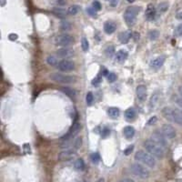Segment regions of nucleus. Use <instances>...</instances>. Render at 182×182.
Wrapping results in <instances>:
<instances>
[{
	"mask_svg": "<svg viewBox=\"0 0 182 182\" xmlns=\"http://www.w3.org/2000/svg\"><path fill=\"white\" fill-rule=\"evenodd\" d=\"M161 113L167 120L172 121L176 124L182 126V110L180 108L165 106L162 108Z\"/></svg>",
	"mask_w": 182,
	"mask_h": 182,
	"instance_id": "f257e3e1",
	"label": "nucleus"
},
{
	"mask_svg": "<svg viewBox=\"0 0 182 182\" xmlns=\"http://www.w3.org/2000/svg\"><path fill=\"white\" fill-rule=\"evenodd\" d=\"M144 148L146 149L147 152H149L150 155L157 157V158H163L165 156V150L162 147H160L156 142H154L151 138L147 139L144 142Z\"/></svg>",
	"mask_w": 182,
	"mask_h": 182,
	"instance_id": "f03ea898",
	"label": "nucleus"
},
{
	"mask_svg": "<svg viewBox=\"0 0 182 182\" xmlns=\"http://www.w3.org/2000/svg\"><path fill=\"white\" fill-rule=\"evenodd\" d=\"M134 158H135L136 161L140 162V163H142L143 165H145L149 168H154L157 164L156 158L152 155H150L149 152H146L144 150L137 151Z\"/></svg>",
	"mask_w": 182,
	"mask_h": 182,
	"instance_id": "7ed1b4c3",
	"label": "nucleus"
},
{
	"mask_svg": "<svg viewBox=\"0 0 182 182\" xmlns=\"http://www.w3.org/2000/svg\"><path fill=\"white\" fill-rule=\"evenodd\" d=\"M130 172L135 175L136 177L142 179V180H146L150 176V172L149 170L143 166L140 163H134L130 166Z\"/></svg>",
	"mask_w": 182,
	"mask_h": 182,
	"instance_id": "20e7f679",
	"label": "nucleus"
},
{
	"mask_svg": "<svg viewBox=\"0 0 182 182\" xmlns=\"http://www.w3.org/2000/svg\"><path fill=\"white\" fill-rule=\"evenodd\" d=\"M140 11V7L138 6H130L126 9L124 13V20L129 26H132L137 20V16Z\"/></svg>",
	"mask_w": 182,
	"mask_h": 182,
	"instance_id": "39448f33",
	"label": "nucleus"
},
{
	"mask_svg": "<svg viewBox=\"0 0 182 182\" xmlns=\"http://www.w3.org/2000/svg\"><path fill=\"white\" fill-rule=\"evenodd\" d=\"M49 78L56 83L59 84H70V83H75L77 78L73 76H69V75H65L62 73H52Z\"/></svg>",
	"mask_w": 182,
	"mask_h": 182,
	"instance_id": "423d86ee",
	"label": "nucleus"
},
{
	"mask_svg": "<svg viewBox=\"0 0 182 182\" xmlns=\"http://www.w3.org/2000/svg\"><path fill=\"white\" fill-rule=\"evenodd\" d=\"M74 42H75L74 37L69 34L58 35L55 39L56 45L58 47H62V48H68V47L71 46Z\"/></svg>",
	"mask_w": 182,
	"mask_h": 182,
	"instance_id": "0eeeda50",
	"label": "nucleus"
},
{
	"mask_svg": "<svg viewBox=\"0 0 182 182\" xmlns=\"http://www.w3.org/2000/svg\"><path fill=\"white\" fill-rule=\"evenodd\" d=\"M77 155V149H68L58 153L57 159L59 161H68L72 159Z\"/></svg>",
	"mask_w": 182,
	"mask_h": 182,
	"instance_id": "6e6552de",
	"label": "nucleus"
},
{
	"mask_svg": "<svg viewBox=\"0 0 182 182\" xmlns=\"http://www.w3.org/2000/svg\"><path fill=\"white\" fill-rule=\"evenodd\" d=\"M57 68L61 72H71L75 69V64L71 60L64 59V60L59 61L57 65Z\"/></svg>",
	"mask_w": 182,
	"mask_h": 182,
	"instance_id": "1a4fd4ad",
	"label": "nucleus"
},
{
	"mask_svg": "<svg viewBox=\"0 0 182 182\" xmlns=\"http://www.w3.org/2000/svg\"><path fill=\"white\" fill-rule=\"evenodd\" d=\"M151 139L156 142L157 144H158L160 147H162L163 149L167 148L168 146V142H167V137L161 133V132H158V131H155L152 136H151Z\"/></svg>",
	"mask_w": 182,
	"mask_h": 182,
	"instance_id": "9d476101",
	"label": "nucleus"
},
{
	"mask_svg": "<svg viewBox=\"0 0 182 182\" xmlns=\"http://www.w3.org/2000/svg\"><path fill=\"white\" fill-rule=\"evenodd\" d=\"M81 130V124L79 122H75L72 127L70 128V130H68V132L62 137L63 140H70L71 138H73L75 136L78 135V133Z\"/></svg>",
	"mask_w": 182,
	"mask_h": 182,
	"instance_id": "9b49d317",
	"label": "nucleus"
},
{
	"mask_svg": "<svg viewBox=\"0 0 182 182\" xmlns=\"http://www.w3.org/2000/svg\"><path fill=\"white\" fill-rule=\"evenodd\" d=\"M161 133L168 139H172L176 137V130L170 124H164L161 128Z\"/></svg>",
	"mask_w": 182,
	"mask_h": 182,
	"instance_id": "f8f14e48",
	"label": "nucleus"
},
{
	"mask_svg": "<svg viewBox=\"0 0 182 182\" xmlns=\"http://www.w3.org/2000/svg\"><path fill=\"white\" fill-rule=\"evenodd\" d=\"M136 94L139 101H145L147 99V87L145 85H138L136 89Z\"/></svg>",
	"mask_w": 182,
	"mask_h": 182,
	"instance_id": "ddd939ff",
	"label": "nucleus"
},
{
	"mask_svg": "<svg viewBox=\"0 0 182 182\" xmlns=\"http://www.w3.org/2000/svg\"><path fill=\"white\" fill-rule=\"evenodd\" d=\"M157 9L155 8V6L151 4L148 5L147 6V9H146V12H145V17L147 18V20L149 21H151L155 18L156 17Z\"/></svg>",
	"mask_w": 182,
	"mask_h": 182,
	"instance_id": "4468645a",
	"label": "nucleus"
},
{
	"mask_svg": "<svg viewBox=\"0 0 182 182\" xmlns=\"http://www.w3.org/2000/svg\"><path fill=\"white\" fill-rule=\"evenodd\" d=\"M56 55H57V56L66 59L68 57L72 56L74 55V51L72 49L68 48H60L56 51Z\"/></svg>",
	"mask_w": 182,
	"mask_h": 182,
	"instance_id": "2eb2a0df",
	"label": "nucleus"
},
{
	"mask_svg": "<svg viewBox=\"0 0 182 182\" xmlns=\"http://www.w3.org/2000/svg\"><path fill=\"white\" fill-rule=\"evenodd\" d=\"M165 63V57L164 56H157L155 59L151 60L150 62V68H154V69H157L160 68Z\"/></svg>",
	"mask_w": 182,
	"mask_h": 182,
	"instance_id": "dca6fc26",
	"label": "nucleus"
},
{
	"mask_svg": "<svg viewBox=\"0 0 182 182\" xmlns=\"http://www.w3.org/2000/svg\"><path fill=\"white\" fill-rule=\"evenodd\" d=\"M52 12L56 17H60V18H65L68 15H69L68 11L65 8H62V7H54Z\"/></svg>",
	"mask_w": 182,
	"mask_h": 182,
	"instance_id": "f3484780",
	"label": "nucleus"
},
{
	"mask_svg": "<svg viewBox=\"0 0 182 182\" xmlns=\"http://www.w3.org/2000/svg\"><path fill=\"white\" fill-rule=\"evenodd\" d=\"M132 37V32L130 30H127V31H124L122 33L119 34V41L122 43V44H127L129 43V41L130 40V38Z\"/></svg>",
	"mask_w": 182,
	"mask_h": 182,
	"instance_id": "a211bd4d",
	"label": "nucleus"
},
{
	"mask_svg": "<svg viewBox=\"0 0 182 182\" xmlns=\"http://www.w3.org/2000/svg\"><path fill=\"white\" fill-rule=\"evenodd\" d=\"M60 90L65 94L67 95L68 97L71 98V99H75L77 97V91L71 87H62L60 88Z\"/></svg>",
	"mask_w": 182,
	"mask_h": 182,
	"instance_id": "6ab92c4d",
	"label": "nucleus"
},
{
	"mask_svg": "<svg viewBox=\"0 0 182 182\" xmlns=\"http://www.w3.org/2000/svg\"><path fill=\"white\" fill-rule=\"evenodd\" d=\"M117 29V26L113 22H106L104 25V31L107 35L113 34Z\"/></svg>",
	"mask_w": 182,
	"mask_h": 182,
	"instance_id": "aec40b11",
	"label": "nucleus"
},
{
	"mask_svg": "<svg viewBox=\"0 0 182 182\" xmlns=\"http://www.w3.org/2000/svg\"><path fill=\"white\" fill-rule=\"evenodd\" d=\"M128 56H129V53H128V51L121 49V50H118V51L117 52V55H116V60H117L118 62L121 63V62H124V61L128 58Z\"/></svg>",
	"mask_w": 182,
	"mask_h": 182,
	"instance_id": "412c9836",
	"label": "nucleus"
},
{
	"mask_svg": "<svg viewBox=\"0 0 182 182\" xmlns=\"http://www.w3.org/2000/svg\"><path fill=\"white\" fill-rule=\"evenodd\" d=\"M135 133H136V130H135V129H134L133 127H131V126H127V127H125L124 130H123V135H124L125 137L128 138V139L132 138V137H134Z\"/></svg>",
	"mask_w": 182,
	"mask_h": 182,
	"instance_id": "4be33fe9",
	"label": "nucleus"
},
{
	"mask_svg": "<svg viewBox=\"0 0 182 182\" xmlns=\"http://www.w3.org/2000/svg\"><path fill=\"white\" fill-rule=\"evenodd\" d=\"M120 111L118 107L115 106H111L107 109V115L111 118H117L119 117Z\"/></svg>",
	"mask_w": 182,
	"mask_h": 182,
	"instance_id": "5701e85b",
	"label": "nucleus"
},
{
	"mask_svg": "<svg viewBox=\"0 0 182 182\" xmlns=\"http://www.w3.org/2000/svg\"><path fill=\"white\" fill-rule=\"evenodd\" d=\"M74 168L78 170V171H83L86 168L85 162L83 160V158H78L76 159V161L74 162Z\"/></svg>",
	"mask_w": 182,
	"mask_h": 182,
	"instance_id": "b1692460",
	"label": "nucleus"
},
{
	"mask_svg": "<svg viewBox=\"0 0 182 182\" xmlns=\"http://www.w3.org/2000/svg\"><path fill=\"white\" fill-rule=\"evenodd\" d=\"M125 117L128 120H133L136 118V111L133 108H128L125 111Z\"/></svg>",
	"mask_w": 182,
	"mask_h": 182,
	"instance_id": "393cba45",
	"label": "nucleus"
},
{
	"mask_svg": "<svg viewBox=\"0 0 182 182\" xmlns=\"http://www.w3.org/2000/svg\"><path fill=\"white\" fill-rule=\"evenodd\" d=\"M47 63H48L49 66H51V67H55V66H57L59 62H58L57 58H56L55 56L50 55V56H48L47 57Z\"/></svg>",
	"mask_w": 182,
	"mask_h": 182,
	"instance_id": "a878e982",
	"label": "nucleus"
},
{
	"mask_svg": "<svg viewBox=\"0 0 182 182\" xmlns=\"http://www.w3.org/2000/svg\"><path fill=\"white\" fill-rule=\"evenodd\" d=\"M158 96H159V94L157 92L154 93L152 95V97L150 99V101H149V108L150 109H152V108H154L156 106L157 103V100H158Z\"/></svg>",
	"mask_w": 182,
	"mask_h": 182,
	"instance_id": "bb28decb",
	"label": "nucleus"
},
{
	"mask_svg": "<svg viewBox=\"0 0 182 182\" xmlns=\"http://www.w3.org/2000/svg\"><path fill=\"white\" fill-rule=\"evenodd\" d=\"M168 4L167 2H162L157 6V11L159 13H164L168 10Z\"/></svg>",
	"mask_w": 182,
	"mask_h": 182,
	"instance_id": "cd10ccee",
	"label": "nucleus"
},
{
	"mask_svg": "<svg viewBox=\"0 0 182 182\" xmlns=\"http://www.w3.org/2000/svg\"><path fill=\"white\" fill-rule=\"evenodd\" d=\"M68 14H69V15L75 16V15L78 14V11H79V6H78V5H73V6H71L68 9Z\"/></svg>",
	"mask_w": 182,
	"mask_h": 182,
	"instance_id": "c85d7f7f",
	"label": "nucleus"
},
{
	"mask_svg": "<svg viewBox=\"0 0 182 182\" xmlns=\"http://www.w3.org/2000/svg\"><path fill=\"white\" fill-rule=\"evenodd\" d=\"M81 47H82V49L83 51H87L88 48H89V44H88V41L86 37H83L81 39Z\"/></svg>",
	"mask_w": 182,
	"mask_h": 182,
	"instance_id": "c756f323",
	"label": "nucleus"
},
{
	"mask_svg": "<svg viewBox=\"0 0 182 182\" xmlns=\"http://www.w3.org/2000/svg\"><path fill=\"white\" fill-rule=\"evenodd\" d=\"M60 28L64 31H68V30H70L71 28V24L68 22V21H62L60 23Z\"/></svg>",
	"mask_w": 182,
	"mask_h": 182,
	"instance_id": "7c9ffc66",
	"label": "nucleus"
},
{
	"mask_svg": "<svg viewBox=\"0 0 182 182\" xmlns=\"http://www.w3.org/2000/svg\"><path fill=\"white\" fill-rule=\"evenodd\" d=\"M93 100H94V96H93L92 92H88L87 94V96H86V102H87V104L88 105V106L92 105Z\"/></svg>",
	"mask_w": 182,
	"mask_h": 182,
	"instance_id": "2f4dec72",
	"label": "nucleus"
},
{
	"mask_svg": "<svg viewBox=\"0 0 182 182\" xmlns=\"http://www.w3.org/2000/svg\"><path fill=\"white\" fill-rule=\"evenodd\" d=\"M90 159H91V161L94 164H98L99 162V160H100V156H99V153H93L90 156Z\"/></svg>",
	"mask_w": 182,
	"mask_h": 182,
	"instance_id": "473e14b6",
	"label": "nucleus"
},
{
	"mask_svg": "<svg viewBox=\"0 0 182 182\" xmlns=\"http://www.w3.org/2000/svg\"><path fill=\"white\" fill-rule=\"evenodd\" d=\"M159 36V32L157 30H151L149 34V37L151 40H156Z\"/></svg>",
	"mask_w": 182,
	"mask_h": 182,
	"instance_id": "72a5a7b5",
	"label": "nucleus"
},
{
	"mask_svg": "<svg viewBox=\"0 0 182 182\" xmlns=\"http://www.w3.org/2000/svg\"><path fill=\"white\" fill-rule=\"evenodd\" d=\"M173 100L175 101V103L178 105V106L182 110V98L180 96H174Z\"/></svg>",
	"mask_w": 182,
	"mask_h": 182,
	"instance_id": "f704fd0d",
	"label": "nucleus"
},
{
	"mask_svg": "<svg viewBox=\"0 0 182 182\" xmlns=\"http://www.w3.org/2000/svg\"><path fill=\"white\" fill-rule=\"evenodd\" d=\"M92 7L96 10V11H99L100 9H101V4H100V2H99V1H94L93 3H92Z\"/></svg>",
	"mask_w": 182,
	"mask_h": 182,
	"instance_id": "c9c22d12",
	"label": "nucleus"
},
{
	"mask_svg": "<svg viewBox=\"0 0 182 182\" xmlns=\"http://www.w3.org/2000/svg\"><path fill=\"white\" fill-rule=\"evenodd\" d=\"M116 79H117V75H116L115 73H109V74L107 75V80H108L109 83L115 82Z\"/></svg>",
	"mask_w": 182,
	"mask_h": 182,
	"instance_id": "e433bc0d",
	"label": "nucleus"
},
{
	"mask_svg": "<svg viewBox=\"0 0 182 182\" xmlns=\"http://www.w3.org/2000/svg\"><path fill=\"white\" fill-rule=\"evenodd\" d=\"M81 145H82V138L81 137L76 138V140L74 141V148L76 149H79L81 147Z\"/></svg>",
	"mask_w": 182,
	"mask_h": 182,
	"instance_id": "4c0bfd02",
	"label": "nucleus"
},
{
	"mask_svg": "<svg viewBox=\"0 0 182 182\" xmlns=\"http://www.w3.org/2000/svg\"><path fill=\"white\" fill-rule=\"evenodd\" d=\"M87 14H88L89 16H91V17H96V16H97V11H96L93 7H88V8L87 9Z\"/></svg>",
	"mask_w": 182,
	"mask_h": 182,
	"instance_id": "58836bf2",
	"label": "nucleus"
},
{
	"mask_svg": "<svg viewBox=\"0 0 182 182\" xmlns=\"http://www.w3.org/2000/svg\"><path fill=\"white\" fill-rule=\"evenodd\" d=\"M101 81H102V79H101L100 77H97V78H95L92 80V85L95 86V87H98L101 83Z\"/></svg>",
	"mask_w": 182,
	"mask_h": 182,
	"instance_id": "ea45409f",
	"label": "nucleus"
},
{
	"mask_svg": "<svg viewBox=\"0 0 182 182\" xmlns=\"http://www.w3.org/2000/svg\"><path fill=\"white\" fill-rule=\"evenodd\" d=\"M133 149H134V145L128 147V148L124 150V154H125L126 156H129V155L131 154V152L133 151Z\"/></svg>",
	"mask_w": 182,
	"mask_h": 182,
	"instance_id": "a19ab883",
	"label": "nucleus"
},
{
	"mask_svg": "<svg viewBox=\"0 0 182 182\" xmlns=\"http://www.w3.org/2000/svg\"><path fill=\"white\" fill-rule=\"evenodd\" d=\"M157 120V118L156 116H155V117H152V118H150V119L147 122V125H148V126H151V125H153V124L156 123Z\"/></svg>",
	"mask_w": 182,
	"mask_h": 182,
	"instance_id": "79ce46f5",
	"label": "nucleus"
},
{
	"mask_svg": "<svg viewBox=\"0 0 182 182\" xmlns=\"http://www.w3.org/2000/svg\"><path fill=\"white\" fill-rule=\"evenodd\" d=\"M176 35L179 36V37L182 36V23L180 25H179L178 27L176 28Z\"/></svg>",
	"mask_w": 182,
	"mask_h": 182,
	"instance_id": "37998d69",
	"label": "nucleus"
},
{
	"mask_svg": "<svg viewBox=\"0 0 182 182\" xmlns=\"http://www.w3.org/2000/svg\"><path fill=\"white\" fill-rule=\"evenodd\" d=\"M109 134H110V130H108L107 128H104L103 130H102V134H101L102 137H107Z\"/></svg>",
	"mask_w": 182,
	"mask_h": 182,
	"instance_id": "c03bdc74",
	"label": "nucleus"
},
{
	"mask_svg": "<svg viewBox=\"0 0 182 182\" xmlns=\"http://www.w3.org/2000/svg\"><path fill=\"white\" fill-rule=\"evenodd\" d=\"M106 55L111 56V55L114 53V48H113V47H108V48L106 49Z\"/></svg>",
	"mask_w": 182,
	"mask_h": 182,
	"instance_id": "a18cd8bd",
	"label": "nucleus"
},
{
	"mask_svg": "<svg viewBox=\"0 0 182 182\" xmlns=\"http://www.w3.org/2000/svg\"><path fill=\"white\" fill-rule=\"evenodd\" d=\"M56 2L57 3L58 6H65L67 3V0H56Z\"/></svg>",
	"mask_w": 182,
	"mask_h": 182,
	"instance_id": "49530a36",
	"label": "nucleus"
},
{
	"mask_svg": "<svg viewBox=\"0 0 182 182\" xmlns=\"http://www.w3.org/2000/svg\"><path fill=\"white\" fill-rule=\"evenodd\" d=\"M9 38H10L11 40H17V35L11 34V35L9 36Z\"/></svg>",
	"mask_w": 182,
	"mask_h": 182,
	"instance_id": "de8ad7c7",
	"label": "nucleus"
},
{
	"mask_svg": "<svg viewBox=\"0 0 182 182\" xmlns=\"http://www.w3.org/2000/svg\"><path fill=\"white\" fill-rule=\"evenodd\" d=\"M110 2V5L112 6H116L117 5H118V0H111V1H109Z\"/></svg>",
	"mask_w": 182,
	"mask_h": 182,
	"instance_id": "09e8293b",
	"label": "nucleus"
},
{
	"mask_svg": "<svg viewBox=\"0 0 182 182\" xmlns=\"http://www.w3.org/2000/svg\"><path fill=\"white\" fill-rule=\"evenodd\" d=\"M176 17L180 20H182V12H179L177 15H176Z\"/></svg>",
	"mask_w": 182,
	"mask_h": 182,
	"instance_id": "8fccbe9b",
	"label": "nucleus"
},
{
	"mask_svg": "<svg viewBox=\"0 0 182 182\" xmlns=\"http://www.w3.org/2000/svg\"><path fill=\"white\" fill-rule=\"evenodd\" d=\"M119 182H135L133 180H131V179H124V180H120Z\"/></svg>",
	"mask_w": 182,
	"mask_h": 182,
	"instance_id": "3c124183",
	"label": "nucleus"
},
{
	"mask_svg": "<svg viewBox=\"0 0 182 182\" xmlns=\"http://www.w3.org/2000/svg\"><path fill=\"white\" fill-rule=\"evenodd\" d=\"M179 93H180V96L182 98V86L179 87Z\"/></svg>",
	"mask_w": 182,
	"mask_h": 182,
	"instance_id": "603ef678",
	"label": "nucleus"
},
{
	"mask_svg": "<svg viewBox=\"0 0 182 182\" xmlns=\"http://www.w3.org/2000/svg\"><path fill=\"white\" fill-rule=\"evenodd\" d=\"M6 5V0H1V6H4Z\"/></svg>",
	"mask_w": 182,
	"mask_h": 182,
	"instance_id": "864d4df0",
	"label": "nucleus"
},
{
	"mask_svg": "<svg viewBox=\"0 0 182 182\" xmlns=\"http://www.w3.org/2000/svg\"><path fill=\"white\" fill-rule=\"evenodd\" d=\"M127 1H128L129 3H133V2H134L135 0H127Z\"/></svg>",
	"mask_w": 182,
	"mask_h": 182,
	"instance_id": "5fc2aeb1",
	"label": "nucleus"
},
{
	"mask_svg": "<svg viewBox=\"0 0 182 182\" xmlns=\"http://www.w3.org/2000/svg\"><path fill=\"white\" fill-rule=\"evenodd\" d=\"M107 1H111V0H107Z\"/></svg>",
	"mask_w": 182,
	"mask_h": 182,
	"instance_id": "6e6d98bb",
	"label": "nucleus"
}]
</instances>
